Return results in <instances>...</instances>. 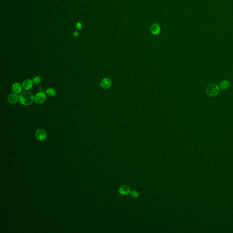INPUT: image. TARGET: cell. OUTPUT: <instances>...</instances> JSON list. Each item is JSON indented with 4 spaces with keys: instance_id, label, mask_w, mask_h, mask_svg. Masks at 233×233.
<instances>
[{
    "instance_id": "obj_7",
    "label": "cell",
    "mask_w": 233,
    "mask_h": 233,
    "mask_svg": "<svg viewBox=\"0 0 233 233\" xmlns=\"http://www.w3.org/2000/svg\"><path fill=\"white\" fill-rule=\"evenodd\" d=\"M12 90L16 94H19L22 91V86L18 82H15L12 85Z\"/></svg>"
},
{
    "instance_id": "obj_8",
    "label": "cell",
    "mask_w": 233,
    "mask_h": 233,
    "mask_svg": "<svg viewBox=\"0 0 233 233\" xmlns=\"http://www.w3.org/2000/svg\"><path fill=\"white\" fill-rule=\"evenodd\" d=\"M112 84V82L110 79H104L101 81L100 82V86L102 88L104 89H109L111 86Z\"/></svg>"
},
{
    "instance_id": "obj_15",
    "label": "cell",
    "mask_w": 233,
    "mask_h": 233,
    "mask_svg": "<svg viewBox=\"0 0 233 233\" xmlns=\"http://www.w3.org/2000/svg\"><path fill=\"white\" fill-rule=\"evenodd\" d=\"M81 26V24H80V23H79V24H77V27H79V28H80Z\"/></svg>"
},
{
    "instance_id": "obj_6",
    "label": "cell",
    "mask_w": 233,
    "mask_h": 233,
    "mask_svg": "<svg viewBox=\"0 0 233 233\" xmlns=\"http://www.w3.org/2000/svg\"><path fill=\"white\" fill-rule=\"evenodd\" d=\"M33 81L31 79H26L22 83V87L25 90H30L33 86Z\"/></svg>"
},
{
    "instance_id": "obj_11",
    "label": "cell",
    "mask_w": 233,
    "mask_h": 233,
    "mask_svg": "<svg viewBox=\"0 0 233 233\" xmlns=\"http://www.w3.org/2000/svg\"><path fill=\"white\" fill-rule=\"evenodd\" d=\"M229 83L228 81L226 80L223 81L220 83L219 86L221 89H227L229 87Z\"/></svg>"
},
{
    "instance_id": "obj_10",
    "label": "cell",
    "mask_w": 233,
    "mask_h": 233,
    "mask_svg": "<svg viewBox=\"0 0 233 233\" xmlns=\"http://www.w3.org/2000/svg\"><path fill=\"white\" fill-rule=\"evenodd\" d=\"M160 27L158 23H154L151 26L150 30L153 35H156L159 34L160 32Z\"/></svg>"
},
{
    "instance_id": "obj_4",
    "label": "cell",
    "mask_w": 233,
    "mask_h": 233,
    "mask_svg": "<svg viewBox=\"0 0 233 233\" xmlns=\"http://www.w3.org/2000/svg\"><path fill=\"white\" fill-rule=\"evenodd\" d=\"M35 136L39 140H44L46 139L47 134L46 132L44 129H39L36 131L35 133Z\"/></svg>"
},
{
    "instance_id": "obj_5",
    "label": "cell",
    "mask_w": 233,
    "mask_h": 233,
    "mask_svg": "<svg viewBox=\"0 0 233 233\" xmlns=\"http://www.w3.org/2000/svg\"><path fill=\"white\" fill-rule=\"evenodd\" d=\"M7 100L11 104H16L18 101V96L15 93H11L8 95Z\"/></svg>"
},
{
    "instance_id": "obj_9",
    "label": "cell",
    "mask_w": 233,
    "mask_h": 233,
    "mask_svg": "<svg viewBox=\"0 0 233 233\" xmlns=\"http://www.w3.org/2000/svg\"><path fill=\"white\" fill-rule=\"evenodd\" d=\"M119 192L122 195H128L130 193V188L127 185H123L119 189Z\"/></svg>"
},
{
    "instance_id": "obj_3",
    "label": "cell",
    "mask_w": 233,
    "mask_h": 233,
    "mask_svg": "<svg viewBox=\"0 0 233 233\" xmlns=\"http://www.w3.org/2000/svg\"><path fill=\"white\" fill-rule=\"evenodd\" d=\"M46 93L43 92H40L37 93L34 96L35 102L38 104H42L46 100Z\"/></svg>"
},
{
    "instance_id": "obj_2",
    "label": "cell",
    "mask_w": 233,
    "mask_h": 233,
    "mask_svg": "<svg viewBox=\"0 0 233 233\" xmlns=\"http://www.w3.org/2000/svg\"><path fill=\"white\" fill-rule=\"evenodd\" d=\"M206 91L207 94L210 96H215L219 93V88L216 84H211L207 86Z\"/></svg>"
},
{
    "instance_id": "obj_13",
    "label": "cell",
    "mask_w": 233,
    "mask_h": 233,
    "mask_svg": "<svg viewBox=\"0 0 233 233\" xmlns=\"http://www.w3.org/2000/svg\"><path fill=\"white\" fill-rule=\"evenodd\" d=\"M32 81H33V83H34L35 84H37L40 83L42 81V79H41V77L39 76H35L34 77Z\"/></svg>"
},
{
    "instance_id": "obj_1",
    "label": "cell",
    "mask_w": 233,
    "mask_h": 233,
    "mask_svg": "<svg viewBox=\"0 0 233 233\" xmlns=\"http://www.w3.org/2000/svg\"><path fill=\"white\" fill-rule=\"evenodd\" d=\"M19 99L22 104L24 106H29L32 104L34 100V97L31 92L25 91L21 93Z\"/></svg>"
},
{
    "instance_id": "obj_12",
    "label": "cell",
    "mask_w": 233,
    "mask_h": 233,
    "mask_svg": "<svg viewBox=\"0 0 233 233\" xmlns=\"http://www.w3.org/2000/svg\"><path fill=\"white\" fill-rule=\"evenodd\" d=\"M46 93L48 96H53L56 94V91L53 88H49L46 90Z\"/></svg>"
},
{
    "instance_id": "obj_14",
    "label": "cell",
    "mask_w": 233,
    "mask_h": 233,
    "mask_svg": "<svg viewBox=\"0 0 233 233\" xmlns=\"http://www.w3.org/2000/svg\"><path fill=\"white\" fill-rule=\"evenodd\" d=\"M130 193L131 196L133 198H137L139 196V193H138V192L135 190L132 191Z\"/></svg>"
}]
</instances>
